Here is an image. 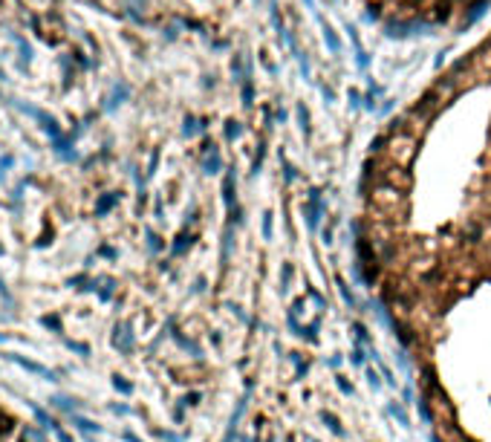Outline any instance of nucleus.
Returning a JSON list of instances; mask_svg holds the SVG:
<instances>
[{
	"label": "nucleus",
	"mask_w": 491,
	"mask_h": 442,
	"mask_svg": "<svg viewBox=\"0 0 491 442\" xmlns=\"http://www.w3.org/2000/svg\"><path fill=\"white\" fill-rule=\"evenodd\" d=\"M12 104L18 107V110H24L26 116H32L41 122V128L47 130V136L49 139H58V136H64L61 133V125H58V119L55 116H49L47 110H41V107H32V104H26V101H21V98H12Z\"/></svg>",
	"instance_id": "obj_1"
},
{
	"label": "nucleus",
	"mask_w": 491,
	"mask_h": 442,
	"mask_svg": "<svg viewBox=\"0 0 491 442\" xmlns=\"http://www.w3.org/2000/svg\"><path fill=\"white\" fill-rule=\"evenodd\" d=\"M113 347H116L118 353H130V350H133V333H130V326L125 324V321L113 326Z\"/></svg>",
	"instance_id": "obj_2"
},
{
	"label": "nucleus",
	"mask_w": 491,
	"mask_h": 442,
	"mask_svg": "<svg viewBox=\"0 0 491 442\" xmlns=\"http://www.w3.org/2000/svg\"><path fill=\"white\" fill-rule=\"evenodd\" d=\"M75 133H78V130H75ZM75 133H72V136H58V139H52V151H55V156H61L64 162H72V159H75V148H72Z\"/></svg>",
	"instance_id": "obj_3"
},
{
	"label": "nucleus",
	"mask_w": 491,
	"mask_h": 442,
	"mask_svg": "<svg viewBox=\"0 0 491 442\" xmlns=\"http://www.w3.org/2000/svg\"><path fill=\"white\" fill-rule=\"evenodd\" d=\"M130 95V90H128V84H116L113 87V93L107 95V101H104V110L107 113H113L118 104H125V98Z\"/></svg>",
	"instance_id": "obj_4"
},
{
	"label": "nucleus",
	"mask_w": 491,
	"mask_h": 442,
	"mask_svg": "<svg viewBox=\"0 0 491 442\" xmlns=\"http://www.w3.org/2000/svg\"><path fill=\"white\" fill-rule=\"evenodd\" d=\"M12 361H18L21 367H26L29 373H38V376H44V379H49V382H55V373L49 370V367H44V364H35V361H26V359H21V356H9Z\"/></svg>",
	"instance_id": "obj_5"
},
{
	"label": "nucleus",
	"mask_w": 491,
	"mask_h": 442,
	"mask_svg": "<svg viewBox=\"0 0 491 442\" xmlns=\"http://www.w3.org/2000/svg\"><path fill=\"white\" fill-rule=\"evenodd\" d=\"M118 199H121V194H116V191H110V194H101L98 197V202H95V217H104L107 211L116 205Z\"/></svg>",
	"instance_id": "obj_6"
},
{
	"label": "nucleus",
	"mask_w": 491,
	"mask_h": 442,
	"mask_svg": "<svg viewBox=\"0 0 491 442\" xmlns=\"http://www.w3.org/2000/svg\"><path fill=\"white\" fill-rule=\"evenodd\" d=\"M387 410H390V416L399 419V425H402V428H410V416H408V410L402 407V402H396V399H393V402H387Z\"/></svg>",
	"instance_id": "obj_7"
},
{
	"label": "nucleus",
	"mask_w": 491,
	"mask_h": 442,
	"mask_svg": "<svg viewBox=\"0 0 491 442\" xmlns=\"http://www.w3.org/2000/svg\"><path fill=\"white\" fill-rule=\"evenodd\" d=\"M205 148H208V151H205V162H202L205 165V174H217V171H220V153H217L214 145H205Z\"/></svg>",
	"instance_id": "obj_8"
},
{
	"label": "nucleus",
	"mask_w": 491,
	"mask_h": 442,
	"mask_svg": "<svg viewBox=\"0 0 491 442\" xmlns=\"http://www.w3.org/2000/svg\"><path fill=\"white\" fill-rule=\"evenodd\" d=\"M321 419L327 422V425H329V430H332V433H335L338 439H344V436H347V430L341 428V422H338V416H335V413H329V410H324V413H321Z\"/></svg>",
	"instance_id": "obj_9"
},
{
	"label": "nucleus",
	"mask_w": 491,
	"mask_h": 442,
	"mask_svg": "<svg viewBox=\"0 0 491 442\" xmlns=\"http://www.w3.org/2000/svg\"><path fill=\"white\" fill-rule=\"evenodd\" d=\"M15 41H18V47H21V67L26 70V67H29V61H32V47H29L21 35H15Z\"/></svg>",
	"instance_id": "obj_10"
},
{
	"label": "nucleus",
	"mask_w": 491,
	"mask_h": 442,
	"mask_svg": "<svg viewBox=\"0 0 491 442\" xmlns=\"http://www.w3.org/2000/svg\"><path fill=\"white\" fill-rule=\"evenodd\" d=\"M15 428H18V422L12 416H6V413H0V439H6Z\"/></svg>",
	"instance_id": "obj_11"
},
{
	"label": "nucleus",
	"mask_w": 491,
	"mask_h": 442,
	"mask_svg": "<svg viewBox=\"0 0 491 442\" xmlns=\"http://www.w3.org/2000/svg\"><path fill=\"white\" fill-rule=\"evenodd\" d=\"M72 422L78 425V430H87V433H98L101 425H95L93 419H84V416H72Z\"/></svg>",
	"instance_id": "obj_12"
},
{
	"label": "nucleus",
	"mask_w": 491,
	"mask_h": 442,
	"mask_svg": "<svg viewBox=\"0 0 491 442\" xmlns=\"http://www.w3.org/2000/svg\"><path fill=\"white\" fill-rule=\"evenodd\" d=\"M433 9H436V12H433V21H448V18H451V0H442V3H436Z\"/></svg>",
	"instance_id": "obj_13"
},
{
	"label": "nucleus",
	"mask_w": 491,
	"mask_h": 442,
	"mask_svg": "<svg viewBox=\"0 0 491 442\" xmlns=\"http://www.w3.org/2000/svg\"><path fill=\"white\" fill-rule=\"evenodd\" d=\"M52 402H55V407L67 410V413H72V410H75V405H78V402H75V399H70V396H55Z\"/></svg>",
	"instance_id": "obj_14"
},
{
	"label": "nucleus",
	"mask_w": 491,
	"mask_h": 442,
	"mask_svg": "<svg viewBox=\"0 0 491 442\" xmlns=\"http://www.w3.org/2000/svg\"><path fill=\"white\" fill-rule=\"evenodd\" d=\"M485 6H488L485 0H479V3H474V6H471V12H468V18H465V24H474V21H477L479 15L485 12Z\"/></svg>",
	"instance_id": "obj_15"
},
{
	"label": "nucleus",
	"mask_w": 491,
	"mask_h": 442,
	"mask_svg": "<svg viewBox=\"0 0 491 442\" xmlns=\"http://www.w3.org/2000/svg\"><path fill=\"white\" fill-rule=\"evenodd\" d=\"M231 191H234V176L228 174V176H225V182H222V197H225V202H228V208H231V199H234Z\"/></svg>",
	"instance_id": "obj_16"
},
{
	"label": "nucleus",
	"mask_w": 491,
	"mask_h": 442,
	"mask_svg": "<svg viewBox=\"0 0 491 442\" xmlns=\"http://www.w3.org/2000/svg\"><path fill=\"white\" fill-rule=\"evenodd\" d=\"M113 387H116L118 393H125V396H130V393H133V384H130V382H125L121 376H113Z\"/></svg>",
	"instance_id": "obj_17"
},
{
	"label": "nucleus",
	"mask_w": 491,
	"mask_h": 442,
	"mask_svg": "<svg viewBox=\"0 0 491 442\" xmlns=\"http://www.w3.org/2000/svg\"><path fill=\"white\" fill-rule=\"evenodd\" d=\"M191 243H194V237H191V234H182V237H179V240L174 243V255H182V252H185Z\"/></svg>",
	"instance_id": "obj_18"
},
{
	"label": "nucleus",
	"mask_w": 491,
	"mask_h": 442,
	"mask_svg": "<svg viewBox=\"0 0 491 442\" xmlns=\"http://www.w3.org/2000/svg\"><path fill=\"white\" fill-rule=\"evenodd\" d=\"M338 292H341V298H344V303H347V306H355V298H352V292L347 289V283H344L341 278H338Z\"/></svg>",
	"instance_id": "obj_19"
},
{
	"label": "nucleus",
	"mask_w": 491,
	"mask_h": 442,
	"mask_svg": "<svg viewBox=\"0 0 491 442\" xmlns=\"http://www.w3.org/2000/svg\"><path fill=\"white\" fill-rule=\"evenodd\" d=\"M352 333H355V338H358V341H364V344H370V333L364 329V324H352Z\"/></svg>",
	"instance_id": "obj_20"
},
{
	"label": "nucleus",
	"mask_w": 491,
	"mask_h": 442,
	"mask_svg": "<svg viewBox=\"0 0 491 442\" xmlns=\"http://www.w3.org/2000/svg\"><path fill=\"white\" fill-rule=\"evenodd\" d=\"M324 38H327V44H329V49H332V52H338V49H341L338 38L332 35V29H329V26H327V29H324Z\"/></svg>",
	"instance_id": "obj_21"
},
{
	"label": "nucleus",
	"mask_w": 491,
	"mask_h": 442,
	"mask_svg": "<svg viewBox=\"0 0 491 442\" xmlns=\"http://www.w3.org/2000/svg\"><path fill=\"white\" fill-rule=\"evenodd\" d=\"M335 384H338V390H341L344 396H352V393H355V390H352V384L347 382L344 376H338V379H335Z\"/></svg>",
	"instance_id": "obj_22"
},
{
	"label": "nucleus",
	"mask_w": 491,
	"mask_h": 442,
	"mask_svg": "<svg viewBox=\"0 0 491 442\" xmlns=\"http://www.w3.org/2000/svg\"><path fill=\"white\" fill-rule=\"evenodd\" d=\"M298 119H301V128H304V133L309 136V113H306V107H298Z\"/></svg>",
	"instance_id": "obj_23"
},
{
	"label": "nucleus",
	"mask_w": 491,
	"mask_h": 442,
	"mask_svg": "<svg viewBox=\"0 0 491 442\" xmlns=\"http://www.w3.org/2000/svg\"><path fill=\"white\" fill-rule=\"evenodd\" d=\"M367 384H370V387H373V390H379V387H382V379H379V373H376L373 367H370V370H367Z\"/></svg>",
	"instance_id": "obj_24"
},
{
	"label": "nucleus",
	"mask_w": 491,
	"mask_h": 442,
	"mask_svg": "<svg viewBox=\"0 0 491 442\" xmlns=\"http://www.w3.org/2000/svg\"><path fill=\"white\" fill-rule=\"evenodd\" d=\"M225 136H228V139H237V136H240V125H237V122H225Z\"/></svg>",
	"instance_id": "obj_25"
},
{
	"label": "nucleus",
	"mask_w": 491,
	"mask_h": 442,
	"mask_svg": "<svg viewBox=\"0 0 491 442\" xmlns=\"http://www.w3.org/2000/svg\"><path fill=\"white\" fill-rule=\"evenodd\" d=\"M113 286H116L113 280H104V289H98V298H101V301H107V298L113 295Z\"/></svg>",
	"instance_id": "obj_26"
},
{
	"label": "nucleus",
	"mask_w": 491,
	"mask_h": 442,
	"mask_svg": "<svg viewBox=\"0 0 491 442\" xmlns=\"http://www.w3.org/2000/svg\"><path fill=\"white\" fill-rule=\"evenodd\" d=\"M263 237L272 240V214H263Z\"/></svg>",
	"instance_id": "obj_27"
},
{
	"label": "nucleus",
	"mask_w": 491,
	"mask_h": 442,
	"mask_svg": "<svg viewBox=\"0 0 491 442\" xmlns=\"http://www.w3.org/2000/svg\"><path fill=\"white\" fill-rule=\"evenodd\" d=\"M148 240H151V243H148V246H151V252H159V249H162V243H159V237H156V234H153V232H148Z\"/></svg>",
	"instance_id": "obj_28"
},
{
	"label": "nucleus",
	"mask_w": 491,
	"mask_h": 442,
	"mask_svg": "<svg viewBox=\"0 0 491 442\" xmlns=\"http://www.w3.org/2000/svg\"><path fill=\"white\" fill-rule=\"evenodd\" d=\"M289 280H292V266L286 263V266H283V286H281L283 292H286V286H289Z\"/></svg>",
	"instance_id": "obj_29"
},
{
	"label": "nucleus",
	"mask_w": 491,
	"mask_h": 442,
	"mask_svg": "<svg viewBox=\"0 0 491 442\" xmlns=\"http://www.w3.org/2000/svg\"><path fill=\"white\" fill-rule=\"evenodd\" d=\"M12 162H15V156H3V159H0V179L6 176V168H9Z\"/></svg>",
	"instance_id": "obj_30"
},
{
	"label": "nucleus",
	"mask_w": 491,
	"mask_h": 442,
	"mask_svg": "<svg viewBox=\"0 0 491 442\" xmlns=\"http://www.w3.org/2000/svg\"><path fill=\"white\" fill-rule=\"evenodd\" d=\"M352 364H358V367L364 364V353H361V347H358V344H355V350H352Z\"/></svg>",
	"instance_id": "obj_31"
},
{
	"label": "nucleus",
	"mask_w": 491,
	"mask_h": 442,
	"mask_svg": "<svg viewBox=\"0 0 491 442\" xmlns=\"http://www.w3.org/2000/svg\"><path fill=\"white\" fill-rule=\"evenodd\" d=\"M243 104L252 107V84H243Z\"/></svg>",
	"instance_id": "obj_32"
},
{
	"label": "nucleus",
	"mask_w": 491,
	"mask_h": 442,
	"mask_svg": "<svg viewBox=\"0 0 491 442\" xmlns=\"http://www.w3.org/2000/svg\"><path fill=\"white\" fill-rule=\"evenodd\" d=\"M44 324L52 326V329H61V324H58V318H55V315H47V318H44Z\"/></svg>",
	"instance_id": "obj_33"
},
{
	"label": "nucleus",
	"mask_w": 491,
	"mask_h": 442,
	"mask_svg": "<svg viewBox=\"0 0 491 442\" xmlns=\"http://www.w3.org/2000/svg\"><path fill=\"white\" fill-rule=\"evenodd\" d=\"M416 405H419V413H422V419H425V422H431V410L425 407V402H416Z\"/></svg>",
	"instance_id": "obj_34"
},
{
	"label": "nucleus",
	"mask_w": 491,
	"mask_h": 442,
	"mask_svg": "<svg viewBox=\"0 0 491 442\" xmlns=\"http://www.w3.org/2000/svg\"><path fill=\"white\" fill-rule=\"evenodd\" d=\"M26 436L32 442H44V433H38V430H26Z\"/></svg>",
	"instance_id": "obj_35"
},
{
	"label": "nucleus",
	"mask_w": 491,
	"mask_h": 442,
	"mask_svg": "<svg viewBox=\"0 0 491 442\" xmlns=\"http://www.w3.org/2000/svg\"><path fill=\"white\" fill-rule=\"evenodd\" d=\"M197 402H199V393H191V396L182 399V405H197Z\"/></svg>",
	"instance_id": "obj_36"
},
{
	"label": "nucleus",
	"mask_w": 491,
	"mask_h": 442,
	"mask_svg": "<svg viewBox=\"0 0 491 442\" xmlns=\"http://www.w3.org/2000/svg\"><path fill=\"white\" fill-rule=\"evenodd\" d=\"M125 439H128V442H142L139 436H136V433H130V430H125Z\"/></svg>",
	"instance_id": "obj_37"
},
{
	"label": "nucleus",
	"mask_w": 491,
	"mask_h": 442,
	"mask_svg": "<svg viewBox=\"0 0 491 442\" xmlns=\"http://www.w3.org/2000/svg\"><path fill=\"white\" fill-rule=\"evenodd\" d=\"M0 81H6V72H3V67H0Z\"/></svg>",
	"instance_id": "obj_38"
},
{
	"label": "nucleus",
	"mask_w": 491,
	"mask_h": 442,
	"mask_svg": "<svg viewBox=\"0 0 491 442\" xmlns=\"http://www.w3.org/2000/svg\"><path fill=\"white\" fill-rule=\"evenodd\" d=\"M431 442H442V439H439V436H431Z\"/></svg>",
	"instance_id": "obj_39"
},
{
	"label": "nucleus",
	"mask_w": 491,
	"mask_h": 442,
	"mask_svg": "<svg viewBox=\"0 0 491 442\" xmlns=\"http://www.w3.org/2000/svg\"><path fill=\"white\" fill-rule=\"evenodd\" d=\"M269 442H272V439H269Z\"/></svg>",
	"instance_id": "obj_40"
}]
</instances>
